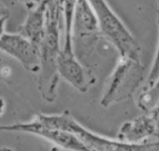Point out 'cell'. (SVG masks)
I'll return each instance as SVG.
<instances>
[{
	"mask_svg": "<svg viewBox=\"0 0 159 151\" xmlns=\"http://www.w3.org/2000/svg\"><path fill=\"white\" fill-rule=\"evenodd\" d=\"M62 30H64V1H48L46 30L39 47L40 67L38 86L42 99L49 103H52L57 96Z\"/></svg>",
	"mask_w": 159,
	"mask_h": 151,
	"instance_id": "6da1fadb",
	"label": "cell"
},
{
	"mask_svg": "<svg viewBox=\"0 0 159 151\" xmlns=\"http://www.w3.org/2000/svg\"><path fill=\"white\" fill-rule=\"evenodd\" d=\"M76 1H64V37L58 58L60 78L80 93H86L96 82L93 70L84 66L75 55L72 41V22Z\"/></svg>",
	"mask_w": 159,
	"mask_h": 151,
	"instance_id": "7a4b0ae2",
	"label": "cell"
},
{
	"mask_svg": "<svg viewBox=\"0 0 159 151\" xmlns=\"http://www.w3.org/2000/svg\"><path fill=\"white\" fill-rule=\"evenodd\" d=\"M89 2L97 15L101 37L115 48L120 58L141 61V47L108 2L103 0Z\"/></svg>",
	"mask_w": 159,
	"mask_h": 151,
	"instance_id": "3957f363",
	"label": "cell"
},
{
	"mask_svg": "<svg viewBox=\"0 0 159 151\" xmlns=\"http://www.w3.org/2000/svg\"><path fill=\"white\" fill-rule=\"evenodd\" d=\"M101 35L97 15L86 0L75 3L72 22V41L78 60L87 68H91V60L95 55Z\"/></svg>",
	"mask_w": 159,
	"mask_h": 151,
	"instance_id": "277c9868",
	"label": "cell"
},
{
	"mask_svg": "<svg viewBox=\"0 0 159 151\" xmlns=\"http://www.w3.org/2000/svg\"><path fill=\"white\" fill-rule=\"evenodd\" d=\"M145 65L141 61L120 58L108 78L100 98V105L109 107L129 99L146 80Z\"/></svg>",
	"mask_w": 159,
	"mask_h": 151,
	"instance_id": "5b68a950",
	"label": "cell"
},
{
	"mask_svg": "<svg viewBox=\"0 0 159 151\" xmlns=\"http://www.w3.org/2000/svg\"><path fill=\"white\" fill-rule=\"evenodd\" d=\"M0 131L7 132H23L42 137L57 147L67 151H89L84 144L74 133L63 130L46 128L34 119L25 123H15L11 125L0 126Z\"/></svg>",
	"mask_w": 159,
	"mask_h": 151,
	"instance_id": "8992f818",
	"label": "cell"
},
{
	"mask_svg": "<svg viewBox=\"0 0 159 151\" xmlns=\"http://www.w3.org/2000/svg\"><path fill=\"white\" fill-rule=\"evenodd\" d=\"M0 50L19 61L26 70L39 73L40 67L39 49L19 33H5L0 38Z\"/></svg>",
	"mask_w": 159,
	"mask_h": 151,
	"instance_id": "52a82bcc",
	"label": "cell"
},
{
	"mask_svg": "<svg viewBox=\"0 0 159 151\" xmlns=\"http://www.w3.org/2000/svg\"><path fill=\"white\" fill-rule=\"evenodd\" d=\"M117 140L130 145L159 142L154 122L148 112L123 123L118 131Z\"/></svg>",
	"mask_w": 159,
	"mask_h": 151,
	"instance_id": "ba28073f",
	"label": "cell"
},
{
	"mask_svg": "<svg viewBox=\"0 0 159 151\" xmlns=\"http://www.w3.org/2000/svg\"><path fill=\"white\" fill-rule=\"evenodd\" d=\"M47 2L40 1L32 5L27 17L19 28V34L27 38L39 49L46 30V11Z\"/></svg>",
	"mask_w": 159,
	"mask_h": 151,
	"instance_id": "9c48e42d",
	"label": "cell"
},
{
	"mask_svg": "<svg viewBox=\"0 0 159 151\" xmlns=\"http://www.w3.org/2000/svg\"><path fill=\"white\" fill-rule=\"evenodd\" d=\"M159 103V78L154 84L146 90H141L138 101V107L143 112H149Z\"/></svg>",
	"mask_w": 159,
	"mask_h": 151,
	"instance_id": "30bf717a",
	"label": "cell"
},
{
	"mask_svg": "<svg viewBox=\"0 0 159 151\" xmlns=\"http://www.w3.org/2000/svg\"><path fill=\"white\" fill-rule=\"evenodd\" d=\"M157 26H158V33H159V10L157 11ZM158 78H159V37H158L157 50H156V52L154 55L152 65V68L147 76L146 80L143 84L142 90H146V89H149L150 87H152L154 84V82L157 80Z\"/></svg>",
	"mask_w": 159,
	"mask_h": 151,
	"instance_id": "8fae6325",
	"label": "cell"
},
{
	"mask_svg": "<svg viewBox=\"0 0 159 151\" xmlns=\"http://www.w3.org/2000/svg\"><path fill=\"white\" fill-rule=\"evenodd\" d=\"M148 113L151 115V117L154 122V125L156 128V132H157V139L159 141V103L152 110H150Z\"/></svg>",
	"mask_w": 159,
	"mask_h": 151,
	"instance_id": "7c38bea8",
	"label": "cell"
},
{
	"mask_svg": "<svg viewBox=\"0 0 159 151\" xmlns=\"http://www.w3.org/2000/svg\"><path fill=\"white\" fill-rule=\"evenodd\" d=\"M9 19V16H3V17H0V38L1 37L5 34V24L6 22L8 21Z\"/></svg>",
	"mask_w": 159,
	"mask_h": 151,
	"instance_id": "4fadbf2b",
	"label": "cell"
},
{
	"mask_svg": "<svg viewBox=\"0 0 159 151\" xmlns=\"http://www.w3.org/2000/svg\"><path fill=\"white\" fill-rule=\"evenodd\" d=\"M3 16H10V11L2 2H0V17Z\"/></svg>",
	"mask_w": 159,
	"mask_h": 151,
	"instance_id": "5bb4252c",
	"label": "cell"
},
{
	"mask_svg": "<svg viewBox=\"0 0 159 151\" xmlns=\"http://www.w3.org/2000/svg\"><path fill=\"white\" fill-rule=\"evenodd\" d=\"M4 108H5V103L3 101V99L0 98V115H1L4 111Z\"/></svg>",
	"mask_w": 159,
	"mask_h": 151,
	"instance_id": "9a60e30c",
	"label": "cell"
},
{
	"mask_svg": "<svg viewBox=\"0 0 159 151\" xmlns=\"http://www.w3.org/2000/svg\"><path fill=\"white\" fill-rule=\"evenodd\" d=\"M52 151H67V150H65V149H62V148H59V147H53L52 149Z\"/></svg>",
	"mask_w": 159,
	"mask_h": 151,
	"instance_id": "2e32d148",
	"label": "cell"
},
{
	"mask_svg": "<svg viewBox=\"0 0 159 151\" xmlns=\"http://www.w3.org/2000/svg\"><path fill=\"white\" fill-rule=\"evenodd\" d=\"M0 151H11V149H10L9 147H3L0 149Z\"/></svg>",
	"mask_w": 159,
	"mask_h": 151,
	"instance_id": "e0dca14e",
	"label": "cell"
}]
</instances>
